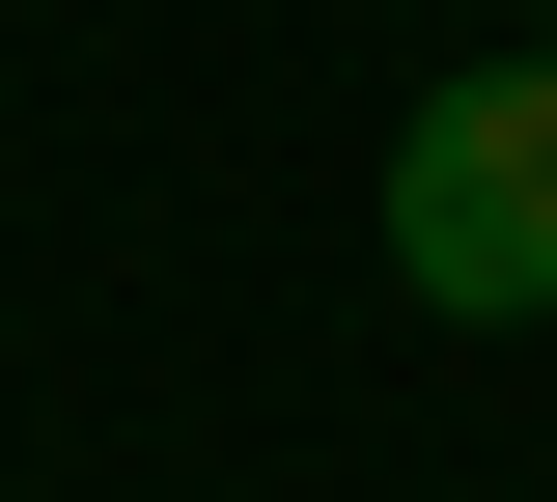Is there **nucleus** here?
I'll return each mask as SVG.
<instances>
[{"label": "nucleus", "mask_w": 557, "mask_h": 502, "mask_svg": "<svg viewBox=\"0 0 557 502\" xmlns=\"http://www.w3.org/2000/svg\"><path fill=\"white\" fill-rule=\"evenodd\" d=\"M391 280L446 307V335H530V307H557V57L418 84V140H391Z\"/></svg>", "instance_id": "f257e3e1"}, {"label": "nucleus", "mask_w": 557, "mask_h": 502, "mask_svg": "<svg viewBox=\"0 0 557 502\" xmlns=\"http://www.w3.org/2000/svg\"><path fill=\"white\" fill-rule=\"evenodd\" d=\"M530 57H557V28H530Z\"/></svg>", "instance_id": "f03ea898"}]
</instances>
